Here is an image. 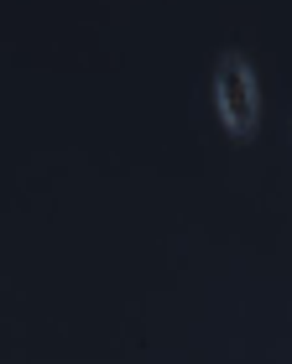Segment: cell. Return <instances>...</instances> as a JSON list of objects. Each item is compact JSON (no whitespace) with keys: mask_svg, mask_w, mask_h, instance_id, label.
Segmentation results:
<instances>
[{"mask_svg":"<svg viewBox=\"0 0 292 364\" xmlns=\"http://www.w3.org/2000/svg\"><path fill=\"white\" fill-rule=\"evenodd\" d=\"M214 105L219 120L230 136H256V120H261V89H256V68L240 53H224L214 68Z\"/></svg>","mask_w":292,"mask_h":364,"instance_id":"6da1fadb","label":"cell"}]
</instances>
